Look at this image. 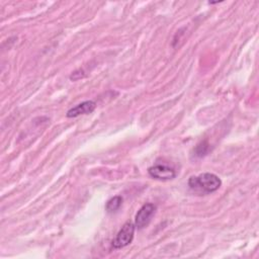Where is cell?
I'll return each instance as SVG.
<instances>
[{
	"instance_id": "6da1fadb",
	"label": "cell",
	"mask_w": 259,
	"mask_h": 259,
	"mask_svg": "<svg viewBox=\"0 0 259 259\" xmlns=\"http://www.w3.org/2000/svg\"><path fill=\"white\" fill-rule=\"evenodd\" d=\"M187 183L194 192L207 194L217 191L222 185V180L218 175L206 172L197 176H191Z\"/></svg>"
},
{
	"instance_id": "7a4b0ae2",
	"label": "cell",
	"mask_w": 259,
	"mask_h": 259,
	"mask_svg": "<svg viewBox=\"0 0 259 259\" xmlns=\"http://www.w3.org/2000/svg\"><path fill=\"white\" fill-rule=\"evenodd\" d=\"M135 230H136L135 224L131 222L125 223L115 235L114 239L111 242V246L114 249H121L130 245L134 239Z\"/></svg>"
},
{
	"instance_id": "3957f363",
	"label": "cell",
	"mask_w": 259,
	"mask_h": 259,
	"mask_svg": "<svg viewBox=\"0 0 259 259\" xmlns=\"http://www.w3.org/2000/svg\"><path fill=\"white\" fill-rule=\"evenodd\" d=\"M155 211H156V205L154 203L148 202V203L143 204L135 217L136 229L141 230V229L147 227L149 225L152 217L155 214Z\"/></svg>"
},
{
	"instance_id": "277c9868",
	"label": "cell",
	"mask_w": 259,
	"mask_h": 259,
	"mask_svg": "<svg viewBox=\"0 0 259 259\" xmlns=\"http://www.w3.org/2000/svg\"><path fill=\"white\" fill-rule=\"evenodd\" d=\"M149 175L158 180H171L176 177V171L173 167L164 165V164H156L148 168Z\"/></svg>"
},
{
	"instance_id": "5b68a950",
	"label": "cell",
	"mask_w": 259,
	"mask_h": 259,
	"mask_svg": "<svg viewBox=\"0 0 259 259\" xmlns=\"http://www.w3.org/2000/svg\"><path fill=\"white\" fill-rule=\"evenodd\" d=\"M95 108H96V102H94L92 100H86V101H83V102L77 104L76 106L70 108L67 111L66 116L67 117H77L79 115L88 114V113H91Z\"/></svg>"
},
{
	"instance_id": "8992f818",
	"label": "cell",
	"mask_w": 259,
	"mask_h": 259,
	"mask_svg": "<svg viewBox=\"0 0 259 259\" xmlns=\"http://www.w3.org/2000/svg\"><path fill=\"white\" fill-rule=\"evenodd\" d=\"M210 150V145L207 141H201L200 143H198L194 149H193V152H192V157L195 158V159H199V158H202L204 156L207 155V153L209 152Z\"/></svg>"
},
{
	"instance_id": "52a82bcc",
	"label": "cell",
	"mask_w": 259,
	"mask_h": 259,
	"mask_svg": "<svg viewBox=\"0 0 259 259\" xmlns=\"http://www.w3.org/2000/svg\"><path fill=\"white\" fill-rule=\"evenodd\" d=\"M121 204H122V197L119 195H116L107 200L105 204V209L108 213H112L117 211L121 206Z\"/></svg>"
}]
</instances>
